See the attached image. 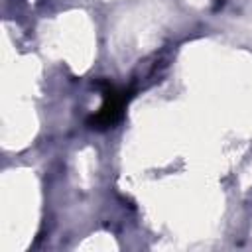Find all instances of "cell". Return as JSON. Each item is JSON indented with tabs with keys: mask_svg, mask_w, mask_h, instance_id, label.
<instances>
[{
	"mask_svg": "<svg viewBox=\"0 0 252 252\" xmlns=\"http://www.w3.org/2000/svg\"><path fill=\"white\" fill-rule=\"evenodd\" d=\"M104 94V102L102 106L87 120V124L91 128H96V130H106V128H112L124 114V106L128 102V93L126 91H118L110 85L104 87L102 91Z\"/></svg>",
	"mask_w": 252,
	"mask_h": 252,
	"instance_id": "obj_1",
	"label": "cell"
}]
</instances>
